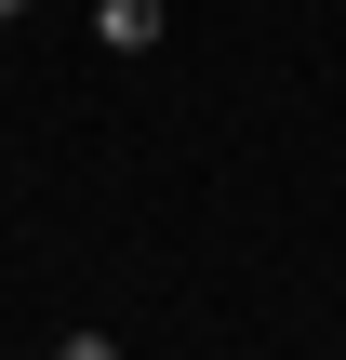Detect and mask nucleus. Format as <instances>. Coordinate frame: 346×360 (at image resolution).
<instances>
[{
    "label": "nucleus",
    "mask_w": 346,
    "mask_h": 360,
    "mask_svg": "<svg viewBox=\"0 0 346 360\" xmlns=\"http://www.w3.org/2000/svg\"><path fill=\"white\" fill-rule=\"evenodd\" d=\"M0 294H13V281H0Z\"/></svg>",
    "instance_id": "nucleus-3"
},
{
    "label": "nucleus",
    "mask_w": 346,
    "mask_h": 360,
    "mask_svg": "<svg viewBox=\"0 0 346 360\" xmlns=\"http://www.w3.org/2000/svg\"><path fill=\"white\" fill-rule=\"evenodd\" d=\"M93 27H107V53H147V40H160V0H107Z\"/></svg>",
    "instance_id": "nucleus-1"
},
{
    "label": "nucleus",
    "mask_w": 346,
    "mask_h": 360,
    "mask_svg": "<svg viewBox=\"0 0 346 360\" xmlns=\"http://www.w3.org/2000/svg\"><path fill=\"white\" fill-rule=\"evenodd\" d=\"M0 13H27V0H0Z\"/></svg>",
    "instance_id": "nucleus-2"
}]
</instances>
